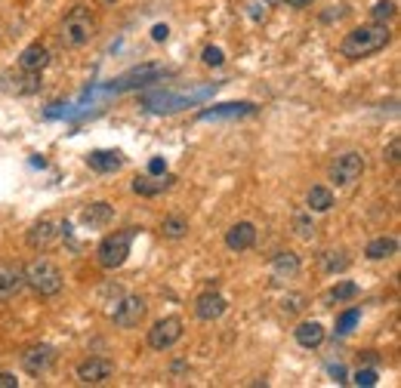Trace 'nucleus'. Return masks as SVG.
Segmentation results:
<instances>
[{"label": "nucleus", "mask_w": 401, "mask_h": 388, "mask_svg": "<svg viewBox=\"0 0 401 388\" xmlns=\"http://www.w3.org/2000/svg\"><path fill=\"white\" fill-rule=\"evenodd\" d=\"M389 28L383 22H373V25H361V28L349 31L343 37V44H339V53L346 59H368L373 53H380V49L389 47Z\"/></svg>", "instance_id": "f257e3e1"}, {"label": "nucleus", "mask_w": 401, "mask_h": 388, "mask_svg": "<svg viewBox=\"0 0 401 388\" xmlns=\"http://www.w3.org/2000/svg\"><path fill=\"white\" fill-rule=\"evenodd\" d=\"M93 35H96V16H93L87 6H74V10L65 16L59 40H62V47H68V49H78L83 44H90Z\"/></svg>", "instance_id": "f03ea898"}, {"label": "nucleus", "mask_w": 401, "mask_h": 388, "mask_svg": "<svg viewBox=\"0 0 401 388\" xmlns=\"http://www.w3.org/2000/svg\"><path fill=\"white\" fill-rule=\"evenodd\" d=\"M22 274H25V284L34 293H40V296H56L62 290V272L50 259H34V262L22 268Z\"/></svg>", "instance_id": "7ed1b4c3"}, {"label": "nucleus", "mask_w": 401, "mask_h": 388, "mask_svg": "<svg viewBox=\"0 0 401 388\" xmlns=\"http://www.w3.org/2000/svg\"><path fill=\"white\" fill-rule=\"evenodd\" d=\"M133 238H136V229H124V231H115L108 234L105 241L99 243V265L102 268H121L130 256V247H133Z\"/></svg>", "instance_id": "20e7f679"}, {"label": "nucleus", "mask_w": 401, "mask_h": 388, "mask_svg": "<svg viewBox=\"0 0 401 388\" xmlns=\"http://www.w3.org/2000/svg\"><path fill=\"white\" fill-rule=\"evenodd\" d=\"M68 234V222H53V219H40L37 225L28 231V243L34 250H53L59 241Z\"/></svg>", "instance_id": "39448f33"}, {"label": "nucleus", "mask_w": 401, "mask_h": 388, "mask_svg": "<svg viewBox=\"0 0 401 388\" xmlns=\"http://www.w3.org/2000/svg\"><path fill=\"white\" fill-rule=\"evenodd\" d=\"M179 339H182V320H179V317H161L158 324L149 330V345L155 351L173 348Z\"/></svg>", "instance_id": "423d86ee"}, {"label": "nucleus", "mask_w": 401, "mask_h": 388, "mask_svg": "<svg viewBox=\"0 0 401 388\" xmlns=\"http://www.w3.org/2000/svg\"><path fill=\"white\" fill-rule=\"evenodd\" d=\"M364 173V157L358 154V151H349V154H339L334 160V166H330V179L337 185H352L361 179Z\"/></svg>", "instance_id": "0eeeda50"}, {"label": "nucleus", "mask_w": 401, "mask_h": 388, "mask_svg": "<svg viewBox=\"0 0 401 388\" xmlns=\"http://www.w3.org/2000/svg\"><path fill=\"white\" fill-rule=\"evenodd\" d=\"M145 311H149V305H145L142 296H127V299H121V305L115 308V324L124 327V330L139 327V320L145 317Z\"/></svg>", "instance_id": "6e6552de"}, {"label": "nucleus", "mask_w": 401, "mask_h": 388, "mask_svg": "<svg viewBox=\"0 0 401 388\" xmlns=\"http://www.w3.org/2000/svg\"><path fill=\"white\" fill-rule=\"evenodd\" d=\"M53 360H56V351L50 348V345H31V348L22 354V367L28 370L31 376L47 373V370L53 367Z\"/></svg>", "instance_id": "1a4fd4ad"}, {"label": "nucleus", "mask_w": 401, "mask_h": 388, "mask_svg": "<svg viewBox=\"0 0 401 388\" xmlns=\"http://www.w3.org/2000/svg\"><path fill=\"white\" fill-rule=\"evenodd\" d=\"M112 373H115V364L108 358H90L78 367V379L83 385H99V382H105Z\"/></svg>", "instance_id": "9d476101"}, {"label": "nucleus", "mask_w": 401, "mask_h": 388, "mask_svg": "<svg viewBox=\"0 0 401 388\" xmlns=\"http://www.w3.org/2000/svg\"><path fill=\"white\" fill-rule=\"evenodd\" d=\"M296 272H300V256L296 253H278L275 259H272V281L275 284H287L294 281Z\"/></svg>", "instance_id": "9b49d317"}, {"label": "nucleus", "mask_w": 401, "mask_h": 388, "mask_svg": "<svg viewBox=\"0 0 401 388\" xmlns=\"http://www.w3.org/2000/svg\"><path fill=\"white\" fill-rule=\"evenodd\" d=\"M253 241H257V229H253L250 222H238V225H232V229L226 231V247L235 250V253L250 250Z\"/></svg>", "instance_id": "f8f14e48"}, {"label": "nucleus", "mask_w": 401, "mask_h": 388, "mask_svg": "<svg viewBox=\"0 0 401 388\" xmlns=\"http://www.w3.org/2000/svg\"><path fill=\"white\" fill-rule=\"evenodd\" d=\"M194 315L201 320L223 317L226 315V299L219 296V293H204V296H198V302H194Z\"/></svg>", "instance_id": "ddd939ff"}, {"label": "nucleus", "mask_w": 401, "mask_h": 388, "mask_svg": "<svg viewBox=\"0 0 401 388\" xmlns=\"http://www.w3.org/2000/svg\"><path fill=\"white\" fill-rule=\"evenodd\" d=\"M87 164H90V170H96V173H117L121 170V164H124V157H121V151L99 148L87 157Z\"/></svg>", "instance_id": "4468645a"}, {"label": "nucleus", "mask_w": 401, "mask_h": 388, "mask_svg": "<svg viewBox=\"0 0 401 388\" xmlns=\"http://www.w3.org/2000/svg\"><path fill=\"white\" fill-rule=\"evenodd\" d=\"M47 62H50V49L44 44H31L28 49H22V56H19V65H22V71H44L47 68Z\"/></svg>", "instance_id": "2eb2a0df"}, {"label": "nucleus", "mask_w": 401, "mask_h": 388, "mask_svg": "<svg viewBox=\"0 0 401 388\" xmlns=\"http://www.w3.org/2000/svg\"><path fill=\"white\" fill-rule=\"evenodd\" d=\"M22 284H25L22 268H16V265H0V299L16 296V293L22 290Z\"/></svg>", "instance_id": "dca6fc26"}, {"label": "nucleus", "mask_w": 401, "mask_h": 388, "mask_svg": "<svg viewBox=\"0 0 401 388\" xmlns=\"http://www.w3.org/2000/svg\"><path fill=\"white\" fill-rule=\"evenodd\" d=\"M115 216V210L105 204V200H99V204H90L87 210L81 213V222L90 225V229H102V225H108Z\"/></svg>", "instance_id": "f3484780"}, {"label": "nucleus", "mask_w": 401, "mask_h": 388, "mask_svg": "<svg viewBox=\"0 0 401 388\" xmlns=\"http://www.w3.org/2000/svg\"><path fill=\"white\" fill-rule=\"evenodd\" d=\"M294 336H296V342H300L303 348H318V345L324 342V327L315 324V320H306V324H300L294 330Z\"/></svg>", "instance_id": "a211bd4d"}, {"label": "nucleus", "mask_w": 401, "mask_h": 388, "mask_svg": "<svg viewBox=\"0 0 401 388\" xmlns=\"http://www.w3.org/2000/svg\"><path fill=\"white\" fill-rule=\"evenodd\" d=\"M176 179L173 176H164V179H151V176H142V179H133V191L142 194V198H155V194H161L164 188H170Z\"/></svg>", "instance_id": "6ab92c4d"}, {"label": "nucleus", "mask_w": 401, "mask_h": 388, "mask_svg": "<svg viewBox=\"0 0 401 388\" xmlns=\"http://www.w3.org/2000/svg\"><path fill=\"white\" fill-rule=\"evenodd\" d=\"M306 204H309L312 213H327V210L334 207V194H330V188H324V185H315V188L306 194Z\"/></svg>", "instance_id": "aec40b11"}, {"label": "nucleus", "mask_w": 401, "mask_h": 388, "mask_svg": "<svg viewBox=\"0 0 401 388\" xmlns=\"http://www.w3.org/2000/svg\"><path fill=\"white\" fill-rule=\"evenodd\" d=\"M253 105L250 102H228V105H219L213 111H204L201 121H216V117H238V114H250Z\"/></svg>", "instance_id": "412c9836"}, {"label": "nucleus", "mask_w": 401, "mask_h": 388, "mask_svg": "<svg viewBox=\"0 0 401 388\" xmlns=\"http://www.w3.org/2000/svg\"><path fill=\"white\" fill-rule=\"evenodd\" d=\"M395 250H398L395 238H377V241L368 243L364 256H368V259H389V256H395Z\"/></svg>", "instance_id": "4be33fe9"}, {"label": "nucleus", "mask_w": 401, "mask_h": 388, "mask_svg": "<svg viewBox=\"0 0 401 388\" xmlns=\"http://www.w3.org/2000/svg\"><path fill=\"white\" fill-rule=\"evenodd\" d=\"M321 268H324V272H327V274L346 272V268H349V256H346L343 250H339V253L327 250V253H324V256H321Z\"/></svg>", "instance_id": "5701e85b"}, {"label": "nucleus", "mask_w": 401, "mask_h": 388, "mask_svg": "<svg viewBox=\"0 0 401 388\" xmlns=\"http://www.w3.org/2000/svg\"><path fill=\"white\" fill-rule=\"evenodd\" d=\"M161 74V68L158 65H145V68H136V71H130V74H124L121 80H117V87H136V80H151V78H158Z\"/></svg>", "instance_id": "b1692460"}, {"label": "nucleus", "mask_w": 401, "mask_h": 388, "mask_svg": "<svg viewBox=\"0 0 401 388\" xmlns=\"http://www.w3.org/2000/svg\"><path fill=\"white\" fill-rule=\"evenodd\" d=\"M361 320V311L358 308H349V311H343V315L337 317V333L339 336H346V333H352V327Z\"/></svg>", "instance_id": "393cba45"}, {"label": "nucleus", "mask_w": 401, "mask_h": 388, "mask_svg": "<svg viewBox=\"0 0 401 388\" xmlns=\"http://www.w3.org/2000/svg\"><path fill=\"white\" fill-rule=\"evenodd\" d=\"M185 231H189V222H185L182 216H167L164 219V234L167 238H182Z\"/></svg>", "instance_id": "a878e982"}, {"label": "nucleus", "mask_w": 401, "mask_h": 388, "mask_svg": "<svg viewBox=\"0 0 401 388\" xmlns=\"http://www.w3.org/2000/svg\"><path fill=\"white\" fill-rule=\"evenodd\" d=\"M371 16H373V22H383V25H386L389 19H395V4H392V0H380V4H373Z\"/></svg>", "instance_id": "bb28decb"}, {"label": "nucleus", "mask_w": 401, "mask_h": 388, "mask_svg": "<svg viewBox=\"0 0 401 388\" xmlns=\"http://www.w3.org/2000/svg\"><path fill=\"white\" fill-rule=\"evenodd\" d=\"M352 296H358V284H352V281L337 284L334 290L327 293V299H334V302H343V299H352Z\"/></svg>", "instance_id": "cd10ccee"}, {"label": "nucleus", "mask_w": 401, "mask_h": 388, "mask_svg": "<svg viewBox=\"0 0 401 388\" xmlns=\"http://www.w3.org/2000/svg\"><path fill=\"white\" fill-rule=\"evenodd\" d=\"M294 229H296L300 238H312V234H315V225H312V219L306 216V213H300V216L294 219Z\"/></svg>", "instance_id": "c85d7f7f"}, {"label": "nucleus", "mask_w": 401, "mask_h": 388, "mask_svg": "<svg viewBox=\"0 0 401 388\" xmlns=\"http://www.w3.org/2000/svg\"><path fill=\"white\" fill-rule=\"evenodd\" d=\"M201 59H204L207 65H213V68L226 62V56H223V49H219V47H207V49H204V56H201Z\"/></svg>", "instance_id": "c756f323"}, {"label": "nucleus", "mask_w": 401, "mask_h": 388, "mask_svg": "<svg viewBox=\"0 0 401 388\" xmlns=\"http://www.w3.org/2000/svg\"><path fill=\"white\" fill-rule=\"evenodd\" d=\"M377 370H358V373L352 376V382L355 385H377Z\"/></svg>", "instance_id": "7c9ffc66"}, {"label": "nucleus", "mask_w": 401, "mask_h": 388, "mask_svg": "<svg viewBox=\"0 0 401 388\" xmlns=\"http://www.w3.org/2000/svg\"><path fill=\"white\" fill-rule=\"evenodd\" d=\"M149 173L151 176H164L167 173V160L164 157H151L149 160Z\"/></svg>", "instance_id": "2f4dec72"}, {"label": "nucleus", "mask_w": 401, "mask_h": 388, "mask_svg": "<svg viewBox=\"0 0 401 388\" xmlns=\"http://www.w3.org/2000/svg\"><path fill=\"white\" fill-rule=\"evenodd\" d=\"M167 35H170L167 25H155V28H151V40H158V44H164Z\"/></svg>", "instance_id": "473e14b6"}, {"label": "nucleus", "mask_w": 401, "mask_h": 388, "mask_svg": "<svg viewBox=\"0 0 401 388\" xmlns=\"http://www.w3.org/2000/svg\"><path fill=\"white\" fill-rule=\"evenodd\" d=\"M398 151H401V142L392 139V145H389V151H386V160H389V164H398Z\"/></svg>", "instance_id": "72a5a7b5"}, {"label": "nucleus", "mask_w": 401, "mask_h": 388, "mask_svg": "<svg viewBox=\"0 0 401 388\" xmlns=\"http://www.w3.org/2000/svg\"><path fill=\"white\" fill-rule=\"evenodd\" d=\"M303 308V296H290L284 299V311H300Z\"/></svg>", "instance_id": "f704fd0d"}, {"label": "nucleus", "mask_w": 401, "mask_h": 388, "mask_svg": "<svg viewBox=\"0 0 401 388\" xmlns=\"http://www.w3.org/2000/svg\"><path fill=\"white\" fill-rule=\"evenodd\" d=\"M19 382H16V376L13 373H0V388H16Z\"/></svg>", "instance_id": "c9c22d12"}, {"label": "nucleus", "mask_w": 401, "mask_h": 388, "mask_svg": "<svg viewBox=\"0 0 401 388\" xmlns=\"http://www.w3.org/2000/svg\"><path fill=\"white\" fill-rule=\"evenodd\" d=\"M284 4L296 6V10H303V6H312V0H284Z\"/></svg>", "instance_id": "e433bc0d"}, {"label": "nucleus", "mask_w": 401, "mask_h": 388, "mask_svg": "<svg viewBox=\"0 0 401 388\" xmlns=\"http://www.w3.org/2000/svg\"><path fill=\"white\" fill-rule=\"evenodd\" d=\"M99 4H102V6H112V4H117V0H99Z\"/></svg>", "instance_id": "4c0bfd02"}, {"label": "nucleus", "mask_w": 401, "mask_h": 388, "mask_svg": "<svg viewBox=\"0 0 401 388\" xmlns=\"http://www.w3.org/2000/svg\"><path fill=\"white\" fill-rule=\"evenodd\" d=\"M266 4H269V6H275V4H284V0H266Z\"/></svg>", "instance_id": "58836bf2"}]
</instances>
